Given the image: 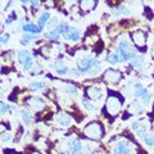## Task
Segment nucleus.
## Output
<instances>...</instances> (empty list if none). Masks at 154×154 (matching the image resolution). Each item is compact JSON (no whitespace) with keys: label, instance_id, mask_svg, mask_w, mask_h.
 Masks as SVG:
<instances>
[{"label":"nucleus","instance_id":"nucleus-1","mask_svg":"<svg viewBox=\"0 0 154 154\" xmlns=\"http://www.w3.org/2000/svg\"><path fill=\"white\" fill-rule=\"evenodd\" d=\"M85 134L91 139H98V137H100L103 135L102 128H100V125H98L96 122L89 123L88 126H86V128H85Z\"/></svg>","mask_w":154,"mask_h":154},{"label":"nucleus","instance_id":"nucleus-2","mask_svg":"<svg viewBox=\"0 0 154 154\" xmlns=\"http://www.w3.org/2000/svg\"><path fill=\"white\" fill-rule=\"evenodd\" d=\"M127 59V55L125 54V53L119 49H116L112 54H109L108 57H107V62L108 63H110V64H117V63H121V62H123V60H126Z\"/></svg>","mask_w":154,"mask_h":154},{"label":"nucleus","instance_id":"nucleus-3","mask_svg":"<svg viewBox=\"0 0 154 154\" xmlns=\"http://www.w3.org/2000/svg\"><path fill=\"white\" fill-rule=\"evenodd\" d=\"M96 64H99L98 59H94V58H84V59H81L80 63H79V71L81 73H86L89 69H91Z\"/></svg>","mask_w":154,"mask_h":154},{"label":"nucleus","instance_id":"nucleus-4","mask_svg":"<svg viewBox=\"0 0 154 154\" xmlns=\"http://www.w3.org/2000/svg\"><path fill=\"white\" fill-rule=\"evenodd\" d=\"M63 36L66 40L69 41H79L80 40V31L75 27H67L66 31L63 33Z\"/></svg>","mask_w":154,"mask_h":154},{"label":"nucleus","instance_id":"nucleus-5","mask_svg":"<svg viewBox=\"0 0 154 154\" xmlns=\"http://www.w3.org/2000/svg\"><path fill=\"white\" fill-rule=\"evenodd\" d=\"M113 153L114 154H134L126 141H119L117 145L114 146Z\"/></svg>","mask_w":154,"mask_h":154},{"label":"nucleus","instance_id":"nucleus-6","mask_svg":"<svg viewBox=\"0 0 154 154\" xmlns=\"http://www.w3.org/2000/svg\"><path fill=\"white\" fill-rule=\"evenodd\" d=\"M119 102L117 99H114V98H110L108 100V103H107V107H108V110H109V113L110 114H116L119 110Z\"/></svg>","mask_w":154,"mask_h":154},{"label":"nucleus","instance_id":"nucleus-7","mask_svg":"<svg viewBox=\"0 0 154 154\" xmlns=\"http://www.w3.org/2000/svg\"><path fill=\"white\" fill-rule=\"evenodd\" d=\"M66 28H67V27H66L64 25H59V26H57L55 28H53V31H50L49 33H45V36L49 37V38H57L62 32L64 33Z\"/></svg>","mask_w":154,"mask_h":154},{"label":"nucleus","instance_id":"nucleus-8","mask_svg":"<svg viewBox=\"0 0 154 154\" xmlns=\"http://www.w3.org/2000/svg\"><path fill=\"white\" fill-rule=\"evenodd\" d=\"M69 148H71V154H84L82 145H81V143L79 140H71Z\"/></svg>","mask_w":154,"mask_h":154},{"label":"nucleus","instance_id":"nucleus-9","mask_svg":"<svg viewBox=\"0 0 154 154\" xmlns=\"http://www.w3.org/2000/svg\"><path fill=\"white\" fill-rule=\"evenodd\" d=\"M132 37H134V41L136 42L139 46H141V45L145 44L146 36H145V33H144L143 31H136V32H135L134 35H132Z\"/></svg>","mask_w":154,"mask_h":154},{"label":"nucleus","instance_id":"nucleus-10","mask_svg":"<svg viewBox=\"0 0 154 154\" xmlns=\"http://www.w3.org/2000/svg\"><path fill=\"white\" fill-rule=\"evenodd\" d=\"M121 77V73L117 71H113V69H109L107 73H105V79H107L109 82H117Z\"/></svg>","mask_w":154,"mask_h":154},{"label":"nucleus","instance_id":"nucleus-11","mask_svg":"<svg viewBox=\"0 0 154 154\" xmlns=\"http://www.w3.org/2000/svg\"><path fill=\"white\" fill-rule=\"evenodd\" d=\"M32 59H31V57H30V54H28V51H26V50H21L18 53V62L21 64H27L28 62H31Z\"/></svg>","mask_w":154,"mask_h":154},{"label":"nucleus","instance_id":"nucleus-12","mask_svg":"<svg viewBox=\"0 0 154 154\" xmlns=\"http://www.w3.org/2000/svg\"><path fill=\"white\" fill-rule=\"evenodd\" d=\"M57 122L59 123L60 126L67 127V126H69V125H71V117H69V116H67V114L60 113V114L57 117Z\"/></svg>","mask_w":154,"mask_h":154},{"label":"nucleus","instance_id":"nucleus-13","mask_svg":"<svg viewBox=\"0 0 154 154\" xmlns=\"http://www.w3.org/2000/svg\"><path fill=\"white\" fill-rule=\"evenodd\" d=\"M28 103H30L31 105L35 109H37V110H40V109H42V107H44V102L40 99V98H31L30 100H28Z\"/></svg>","mask_w":154,"mask_h":154},{"label":"nucleus","instance_id":"nucleus-14","mask_svg":"<svg viewBox=\"0 0 154 154\" xmlns=\"http://www.w3.org/2000/svg\"><path fill=\"white\" fill-rule=\"evenodd\" d=\"M88 94H89L90 98L94 99V100H98V99L102 98V91H100L98 88H91V89H89Z\"/></svg>","mask_w":154,"mask_h":154},{"label":"nucleus","instance_id":"nucleus-15","mask_svg":"<svg viewBox=\"0 0 154 154\" xmlns=\"http://www.w3.org/2000/svg\"><path fill=\"white\" fill-rule=\"evenodd\" d=\"M119 49H121L123 53H125V54H126V55H128V53H131L132 50H131V45H130V42L127 41V40H125V38H123V40H121V42H119Z\"/></svg>","mask_w":154,"mask_h":154},{"label":"nucleus","instance_id":"nucleus-16","mask_svg":"<svg viewBox=\"0 0 154 154\" xmlns=\"http://www.w3.org/2000/svg\"><path fill=\"white\" fill-rule=\"evenodd\" d=\"M22 30L23 31H26V32H32V33H37V32H40L41 28L36 26V25H23L22 26Z\"/></svg>","mask_w":154,"mask_h":154},{"label":"nucleus","instance_id":"nucleus-17","mask_svg":"<svg viewBox=\"0 0 154 154\" xmlns=\"http://www.w3.org/2000/svg\"><path fill=\"white\" fill-rule=\"evenodd\" d=\"M21 114H22L23 122H25L26 125H30V122H31V112H30V110H28L27 108H25V109H22Z\"/></svg>","mask_w":154,"mask_h":154},{"label":"nucleus","instance_id":"nucleus-18","mask_svg":"<svg viewBox=\"0 0 154 154\" xmlns=\"http://www.w3.org/2000/svg\"><path fill=\"white\" fill-rule=\"evenodd\" d=\"M144 63H145V58H144L143 55H137L136 59L132 62V64H134L135 68H141V67L144 66Z\"/></svg>","mask_w":154,"mask_h":154},{"label":"nucleus","instance_id":"nucleus-19","mask_svg":"<svg viewBox=\"0 0 154 154\" xmlns=\"http://www.w3.org/2000/svg\"><path fill=\"white\" fill-rule=\"evenodd\" d=\"M49 18H50V14L49 13H44V14H41V17L38 18V27H42L45 25V23L49 21Z\"/></svg>","mask_w":154,"mask_h":154},{"label":"nucleus","instance_id":"nucleus-20","mask_svg":"<svg viewBox=\"0 0 154 154\" xmlns=\"http://www.w3.org/2000/svg\"><path fill=\"white\" fill-rule=\"evenodd\" d=\"M113 14L114 16H119V14H130V9L128 8H117V9H114L113 11Z\"/></svg>","mask_w":154,"mask_h":154},{"label":"nucleus","instance_id":"nucleus-21","mask_svg":"<svg viewBox=\"0 0 154 154\" xmlns=\"http://www.w3.org/2000/svg\"><path fill=\"white\" fill-rule=\"evenodd\" d=\"M28 86H30L31 89H33V90H40V89H42V88H45V82H30L28 84Z\"/></svg>","mask_w":154,"mask_h":154},{"label":"nucleus","instance_id":"nucleus-22","mask_svg":"<svg viewBox=\"0 0 154 154\" xmlns=\"http://www.w3.org/2000/svg\"><path fill=\"white\" fill-rule=\"evenodd\" d=\"M99 72H100V66H99V64H96V66H94L91 69H89L88 72H86V73L90 75V76H95V75H98Z\"/></svg>","mask_w":154,"mask_h":154},{"label":"nucleus","instance_id":"nucleus-23","mask_svg":"<svg viewBox=\"0 0 154 154\" xmlns=\"http://www.w3.org/2000/svg\"><path fill=\"white\" fill-rule=\"evenodd\" d=\"M144 143L146 144V145H154V135H150V136H149V135H146L145 137H144Z\"/></svg>","mask_w":154,"mask_h":154},{"label":"nucleus","instance_id":"nucleus-24","mask_svg":"<svg viewBox=\"0 0 154 154\" xmlns=\"http://www.w3.org/2000/svg\"><path fill=\"white\" fill-rule=\"evenodd\" d=\"M140 98H143V100H144L145 103H149V102L152 100V94L149 93V91H146V90H145V91L143 93V95L140 96Z\"/></svg>","mask_w":154,"mask_h":154},{"label":"nucleus","instance_id":"nucleus-25","mask_svg":"<svg viewBox=\"0 0 154 154\" xmlns=\"http://www.w3.org/2000/svg\"><path fill=\"white\" fill-rule=\"evenodd\" d=\"M55 72L58 75H66V73H68V68L67 67H58L57 66V68H54Z\"/></svg>","mask_w":154,"mask_h":154},{"label":"nucleus","instance_id":"nucleus-26","mask_svg":"<svg viewBox=\"0 0 154 154\" xmlns=\"http://www.w3.org/2000/svg\"><path fill=\"white\" fill-rule=\"evenodd\" d=\"M66 93H68V94H79V90H77V88H75V86H67L66 88Z\"/></svg>","mask_w":154,"mask_h":154},{"label":"nucleus","instance_id":"nucleus-27","mask_svg":"<svg viewBox=\"0 0 154 154\" xmlns=\"http://www.w3.org/2000/svg\"><path fill=\"white\" fill-rule=\"evenodd\" d=\"M81 8L82 9H91L94 5H90V4H95V2H81Z\"/></svg>","mask_w":154,"mask_h":154},{"label":"nucleus","instance_id":"nucleus-28","mask_svg":"<svg viewBox=\"0 0 154 154\" xmlns=\"http://www.w3.org/2000/svg\"><path fill=\"white\" fill-rule=\"evenodd\" d=\"M84 107H85V109H88V110H90V112H93L94 110V105L91 104L90 102H86V100H84Z\"/></svg>","mask_w":154,"mask_h":154},{"label":"nucleus","instance_id":"nucleus-29","mask_svg":"<svg viewBox=\"0 0 154 154\" xmlns=\"http://www.w3.org/2000/svg\"><path fill=\"white\" fill-rule=\"evenodd\" d=\"M8 110H9V105L5 104L4 102H2V113H5V112H8Z\"/></svg>","mask_w":154,"mask_h":154},{"label":"nucleus","instance_id":"nucleus-30","mask_svg":"<svg viewBox=\"0 0 154 154\" xmlns=\"http://www.w3.org/2000/svg\"><path fill=\"white\" fill-rule=\"evenodd\" d=\"M8 40H9V35H8V33H4V35H2V44L3 45L5 44Z\"/></svg>","mask_w":154,"mask_h":154},{"label":"nucleus","instance_id":"nucleus-31","mask_svg":"<svg viewBox=\"0 0 154 154\" xmlns=\"http://www.w3.org/2000/svg\"><path fill=\"white\" fill-rule=\"evenodd\" d=\"M32 66H33V63H32V60H31V62H28L27 64H25V66H23V68H25L26 71H30V69L32 68Z\"/></svg>","mask_w":154,"mask_h":154},{"label":"nucleus","instance_id":"nucleus-32","mask_svg":"<svg viewBox=\"0 0 154 154\" xmlns=\"http://www.w3.org/2000/svg\"><path fill=\"white\" fill-rule=\"evenodd\" d=\"M11 140V135H2V141H9Z\"/></svg>","mask_w":154,"mask_h":154},{"label":"nucleus","instance_id":"nucleus-33","mask_svg":"<svg viewBox=\"0 0 154 154\" xmlns=\"http://www.w3.org/2000/svg\"><path fill=\"white\" fill-rule=\"evenodd\" d=\"M141 126H140V123L139 122H135V123H132V130H135V131H137L139 128H140Z\"/></svg>","mask_w":154,"mask_h":154},{"label":"nucleus","instance_id":"nucleus-34","mask_svg":"<svg viewBox=\"0 0 154 154\" xmlns=\"http://www.w3.org/2000/svg\"><path fill=\"white\" fill-rule=\"evenodd\" d=\"M146 17H148V18H153V14H152V12L149 11L148 8H146Z\"/></svg>","mask_w":154,"mask_h":154},{"label":"nucleus","instance_id":"nucleus-35","mask_svg":"<svg viewBox=\"0 0 154 154\" xmlns=\"http://www.w3.org/2000/svg\"><path fill=\"white\" fill-rule=\"evenodd\" d=\"M91 154H102V153H99V152H95V153H91Z\"/></svg>","mask_w":154,"mask_h":154},{"label":"nucleus","instance_id":"nucleus-36","mask_svg":"<svg viewBox=\"0 0 154 154\" xmlns=\"http://www.w3.org/2000/svg\"><path fill=\"white\" fill-rule=\"evenodd\" d=\"M152 53H153V57H154V46H153V51Z\"/></svg>","mask_w":154,"mask_h":154},{"label":"nucleus","instance_id":"nucleus-37","mask_svg":"<svg viewBox=\"0 0 154 154\" xmlns=\"http://www.w3.org/2000/svg\"><path fill=\"white\" fill-rule=\"evenodd\" d=\"M64 154H69V153H64Z\"/></svg>","mask_w":154,"mask_h":154}]
</instances>
